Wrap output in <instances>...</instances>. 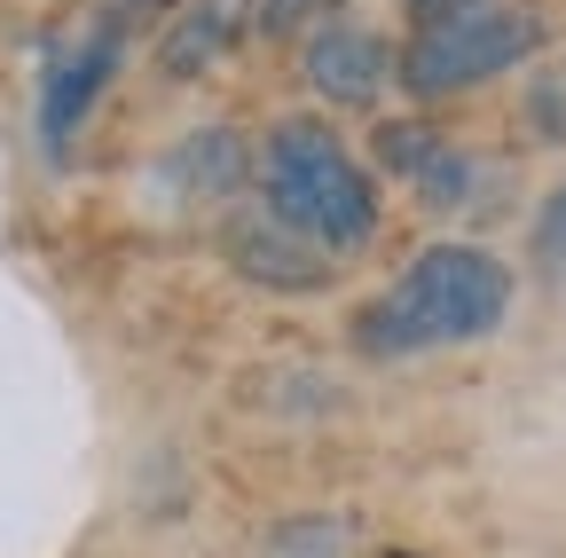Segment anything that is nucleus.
Listing matches in <instances>:
<instances>
[{"label":"nucleus","instance_id":"obj_5","mask_svg":"<svg viewBox=\"0 0 566 558\" xmlns=\"http://www.w3.org/2000/svg\"><path fill=\"white\" fill-rule=\"evenodd\" d=\"M378 158L424 197V204H433V213H457V204H464V181H472V166L441 143V134L433 126H386L378 134Z\"/></svg>","mask_w":566,"mask_h":558},{"label":"nucleus","instance_id":"obj_8","mask_svg":"<svg viewBox=\"0 0 566 558\" xmlns=\"http://www.w3.org/2000/svg\"><path fill=\"white\" fill-rule=\"evenodd\" d=\"M535 267H551V275H566V181L543 197V213H535Z\"/></svg>","mask_w":566,"mask_h":558},{"label":"nucleus","instance_id":"obj_4","mask_svg":"<svg viewBox=\"0 0 566 558\" xmlns=\"http://www.w3.org/2000/svg\"><path fill=\"white\" fill-rule=\"evenodd\" d=\"M307 80L331 95V103H378L386 95V80H394V55H386V40L370 32V24H323L315 40H307Z\"/></svg>","mask_w":566,"mask_h":558},{"label":"nucleus","instance_id":"obj_3","mask_svg":"<svg viewBox=\"0 0 566 558\" xmlns=\"http://www.w3.org/2000/svg\"><path fill=\"white\" fill-rule=\"evenodd\" d=\"M543 48V17L520 0H464V9L424 17L401 48V87L409 95H457L480 80H504L512 63Z\"/></svg>","mask_w":566,"mask_h":558},{"label":"nucleus","instance_id":"obj_7","mask_svg":"<svg viewBox=\"0 0 566 558\" xmlns=\"http://www.w3.org/2000/svg\"><path fill=\"white\" fill-rule=\"evenodd\" d=\"M244 9L252 0H189L174 17V32H166V63L174 72H205L212 55H229L237 32H244Z\"/></svg>","mask_w":566,"mask_h":558},{"label":"nucleus","instance_id":"obj_1","mask_svg":"<svg viewBox=\"0 0 566 558\" xmlns=\"http://www.w3.org/2000/svg\"><path fill=\"white\" fill-rule=\"evenodd\" d=\"M504 315H512V267L495 252H480V244H433L354 315V346L378 355V362L433 355V346L488 338Z\"/></svg>","mask_w":566,"mask_h":558},{"label":"nucleus","instance_id":"obj_9","mask_svg":"<svg viewBox=\"0 0 566 558\" xmlns=\"http://www.w3.org/2000/svg\"><path fill=\"white\" fill-rule=\"evenodd\" d=\"M260 9V24H300V17H315L323 0H252Z\"/></svg>","mask_w":566,"mask_h":558},{"label":"nucleus","instance_id":"obj_10","mask_svg":"<svg viewBox=\"0 0 566 558\" xmlns=\"http://www.w3.org/2000/svg\"><path fill=\"white\" fill-rule=\"evenodd\" d=\"M417 17H441V9H464V0H409Z\"/></svg>","mask_w":566,"mask_h":558},{"label":"nucleus","instance_id":"obj_6","mask_svg":"<svg viewBox=\"0 0 566 558\" xmlns=\"http://www.w3.org/2000/svg\"><path fill=\"white\" fill-rule=\"evenodd\" d=\"M103 80H111V40H87L80 55H63L55 72H48V87H40V134H48V150H63L71 134H80V118L103 95Z\"/></svg>","mask_w":566,"mask_h":558},{"label":"nucleus","instance_id":"obj_2","mask_svg":"<svg viewBox=\"0 0 566 558\" xmlns=\"http://www.w3.org/2000/svg\"><path fill=\"white\" fill-rule=\"evenodd\" d=\"M260 197L283 229L315 236L323 252H354L378 229V189L346 158V143L315 118H283L260 150Z\"/></svg>","mask_w":566,"mask_h":558}]
</instances>
